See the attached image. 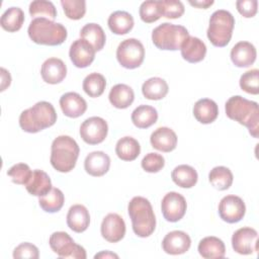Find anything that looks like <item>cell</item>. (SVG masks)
<instances>
[{
	"label": "cell",
	"instance_id": "obj_1",
	"mask_svg": "<svg viewBox=\"0 0 259 259\" xmlns=\"http://www.w3.org/2000/svg\"><path fill=\"white\" fill-rule=\"evenodd\" d=\"M225 110L230 119L245 125L252 137H259V109L257 102L235 95L228 99Z\"/></svg>",
	"mask_w": 259,
	"mask_h": 259
},
{
	"label": "cell",
	"instance_id": "obj_2",
	"mask_svg": "<svg viewBox=\"0 0 259 259\" xmlns=\"http://www.w3.org/2000/svg\"><path fill=\"white\" fill-rule=\"evenodd\" d=\"M57 112L48 101L36 102L33 106L23 110L19 115L20 127L29 134L38 133L55 124Z\"/></svg>",
	"mask_w": 259,
	"mask_h": 259
},
{
	"label": "cell",
	"instance_id": "obj_3",
	"mask_svg": "<svg viewBox=\"0 0 259 259\" xmlns=\"http://www.w3.org/2000/svg\"><path fill=\"white\" fill-rule=\"evenodd\" d=\"M134 233L141 238L151 236L156 228V218L151 202L143 196H135L127 205Z\"/></svg>",
	"mask_w": 259,
	"mask_h": 259
},
{
	"label": "cell",
	"instance_id": "obj_4",
	"mask_svg": "<svg viewBox=\"0 0 259 259\" xmlns=\"http://www.w3.org/2000/svg\"><path fill=\"white\" fill-rule=\"evenodd\" d=\"M79 152V146L73 138L59 136L52 143L51 164L59 172H70L76 166Z\"/></svg>",
	"mask_w": 259,
	"mask_h": 259
},
{
	"label": "cell",
	"instance_id": "obj_5",
	"mask_svg": "<svg viewBox=\"0 0 259 259\" xmlns=\"http://www.w3.org/2000/svg\"><path fill=\"white\" fill-rule=\"evenodd\" d=\"M29 38L45 46H59L67 38V29L62 23L55 22L48 18H34L28 25Z\"/></svg>",
	"mask_w": 259,
	"mask_h": 259
},
{
	"label": "cell",
	"instance_id": "obj_6",
	"mask_svg": "<svg viewBox=\"0 0 259 259\" xmlns=\"http://www.w3.org/2000/svg\"><path fill=\"white\" fill-rule=\"evenodd\" d=\"M234 26L235 18L231 12L225 9L215 10L209 18L207 38L214 47H226L232 38Z\"/></svg>",
	"mask_w": 259,
	"mask_h": 259
},
{
	"label": "cell",
	"instance_id": "obj_7",
	"mask_svg": "<svg viewBox=\"0 0 259 259\" xmlns=\"http://www.w3.org/2000/svg\"><path fill=\"white\" fill-rule=\"evenodd\" d=\"M189 36L188 30L182 25L164 22L152 31V41L160 50H179L183 41Z\"/></svg>",
	"mask_w": 259,
	"mask_h": 259
},
{
	"label": "cell",
	"instance_id": "obj_8",
	"mask_svg": "<svg viewBox=\"0 0 259 259\" xmlns=\"http://www.w3.org/2000/svg\"><path fill=\"white\" fill-rule=\"evenodd\" d=\"M50 247L60 258L86 259L85 249L76 244L74 240L66 232H55L51 235Z\"/></svg>",
	"mask_w": 259,
	"mask_h": 259
},
{
	"label": "cell",
	"instance_id": "obj_9",
	"mask_svg": "<svg viewBox=\"0 0 259 259\" xmlns=\"http://www.w3.org/2000/svg\"><path fill=\"white\" fill-rule=\"evenodd\" d=\"M144 58L145 48L137 38L124 39L117 47L116 59L123 68L136 69L142 65Z\"/></svg>",
	"mask_w": 259,
	"mask_h": 259
},
{
	"label": "cell",
	"instance_id": "obj_10",
	"mask_svg": "<svg viewBox=\"0 0 259 259\" xmlns=\"http://www.w3.org/2000/svg\"><path fill=\"white\" fill-rule=\"evenodd\" d=\"M108 133L107 122L99 116H92L85 119L80 126V136L82 140L89 145L102 143Z\"/></svg>",
	"mask_w": 259,
	"mask_h": 259
},
{
	"label": "cell",
	"instance_id": "obj_11",
	"mask_svg": "<svg viewBox=\"0 0 259 259\" xmlns=\"http://www.w3.org/2000/svg\"><path fill=\"white\" fill-rule=\"evenodd\" d=\"M187 208V203L183 195L178 192L171 191L165 194L161 202V210L166 221L176 223L180 221Z\"/></svg>",
	"mask_w": 259,
	"mask_h": 259
},
{
	"label": "cell",
	"instance_id": "obj_12",
	"mask_svg": "<svg viewBox=\"0 0 259 259\" xmlns=\"http://www.w3.org/2000/svg\"><path fill=\"white\" fill-rule=\"evenodd\" d=\"M232 247L241 255H250L258 250V233L250 227L238 229L232 237Z\"/></svg>",
	"mask_w": 259,
	"mask_h": 259
},
{
	"label": "cell",
	"instance_id": "obj_13",
	"mask_svg": "<svg viewBox=\"0 0 259 259\" xmlns=\"http://www.w3.org/2000/svg\"><path fill=\"white\" fill-rule=\"evenodd\" d=\"M246 212V205L243 199L237 195H227L219 203V214L224 222L235 224L240 222Z\"/></svg>",
	"mask_w": 259,
	"mask_h": 259
},
{
	"label": "cell",
	"instance_id": "obj_14",
	"mask_svg": "<svg viewBox=\"0 0 259 259\" xmlns=\"http://www.w3.org/2000/svg\"><path fill=\"white\" fill-rule=\"evenodd\" d=\"M100 232L107 242L117 243L125 235V223L123 219L114 212L108 213L102 221Z\"/></svg>",
	"mask_w": 259,
	"mask_h": 259
},
{
	"label": "cell",
	"instance_id": "obj_15",
	"mask_svg": "<svg viewBox=\"0 0 259 259\" xmlns=\"http://www.w3.org/2000/svg\"><path fill=\"white\" fill-rule=\"evenodd\" d=\"M95 52L94 48L87 40L78 38L71 45L69 57L77 68H86L94 61Z\"/></svg>",
	"mask_w": 259,
	"mask_h": 259
},
{
	"label": "cell",
	"instance_id": "obj_16",
	"mask_svg": "<svg viewBox=\"0 0 259 259\" xmlns=\"http://www.w3.org/2000/svg\"><path fill=\"white\" fill-rule=\"evenodd\" d=\"M191 245V239L183 231H172L168 233L163 241L162 248L170 255H180L187 252Z\"/></svg>",
	"mask_w": 259,
	"mask_h": 259
},
{
	"label": "cell",
	"instance_id": "obj_17",
	"mask_svg": "<svg viewBox=\"0 0 259 259\" xmlns=\"http://www.w3.org/2000/svg\"><path fill=\"white\" fill-rule=\"evenodd\" d=\"M40 75L46 83L58 84L65 79L67 67L61 59L49 58L41 65Z\"/></svg>",
	"mask_w": 259,
	"mask_h": 259
},
{
	"label": "cell",
	"instance_id": "obj_18",
	"mask_svg": "<svg viewBox=\"0 0 259 259\" xmlns=\"http://www.w3.org/2000/svg\"><path fill=\"white\" fill-rule=\"evenodd\" d=\"M60 106L63 113L71 118H76L85 113L87 103L77 92H67L60 98Z\"/></svg>",
	"mask_w": 259,
	"mask_h": 259
},
{
	"label": "cell",
	"instance_id": "obj_19",
	"mask_svg": "<svg viewBox=\"0 0 259 259\" xmlns=\"http://www.w3.org/2000/svg\"><path fill=\"white\" fill-rule=\"evenodd\" d=\"M151 145L154 149L161 152H171L177 146V136L175 132L167 126L156 128L150 137Z\"/></svg>",
	"mask_w": 259,
	"mask_h": 259
},
{
	"label": "cell",
	"instance_id": "obj_20",
	"mask_svg": "<svg viewBox=\"0 0 259 259\" xmlns=\"http://www.w3.org/2000/svg\"><path fill=\"white\" fill-rule=\"evenodd\" d=\"M257 52L249 41H239L231 50V60L239 68L250 67L256 60Z\"/></svg>",
	"mask_w": 259,
	"mask_h": 259
},
{
	"label": "cell",
	"instance_id": "obj_21",
	"mask_svg": "<svg viewBox=\"0 0 259 259\" xmlns=\"http://www.w3.org/2000/svg\"><path fill=\"white\" fill-rule=\"evenodd\" d=\"M110 167V158L102 151H94L89 153L84 161L85 171L94 177L103 176Z\"/></svg>",
	"mask_w": 259,
	"mask_h": 259
},
{
	"label": "cell",
	"instance_id": "obj_22",
	"mask_svg": "<svg viewBox=\"0 0 259 259\" xmlns=\"http://www.w3.org/2000/svg\"><path fill=\"white\" fill-rule=\"evenodd\" d=\"M180 50L182 58L188 63H198L206 54L205 44L200 38L190 35L183 41Z\"/></svg>",
	"mask_w": 259,
	"mask_h": 259
},
{
	"label": "cell",
	"instance_id": "obj_23",
	"mask_svg": "<svg viewBox=\"0 0 259 259\" xmlns=\"http://www.w3.org/2000/svg\"><path fill=\"white\" fill-rule=\"evenodd\" d=\"M89 224L90 214L84 205L74 204L69 208L67 213V225L72 231L82 233L87 230Z\"/></svg>",
	"mask_w": 259,
	"mask_h": 259
},
{
	"label": "cell",
	"instance_id": "obj_24",
	"mask_svg": "<svg viewBox=\"0 0 259 259\" xmlns=\"http://www.w3.org/2000/svg\"><path fill=\"white\" fill-rule=\"evenodd\" d=\"M193 115L200 123H211L219 115L218 104L209 98L199 99L193 106Z\"/></svg>",
	"mask_w": 259,
	"mask_h": 259
},
{
	"label": "cell",
	"instance_id": "obj_25",
	"mask_svg": "<svg viewBox=\"0 0 259 259\" xmlns=\"http://www.w3.org/2000/svg\"><path fill=\"white\" fill-rule=\"evenodd\" d=\"M25 188L31 195L44 196L53 188L50 176L42 170L35 169L32 171L29 181L25 184Z\"/></svg>",
	"mask_w": 259,
	"mask_h": 259
},
{
	"label": "cell",
	"instance_id": "obj_26",
	"mask_svg": "<svg viewBox=\"0 0 259 259\" xmlns=\"http://www.w3.org/2000/svg\"><path fill=\"white\" fill-rule=\"evenodd\" d=\"M197 250L199 255L205 259L224 258L226 253V247L224 242L213 236L205 237L200 240Z\"/></svg>",
	"mask_w": 259,
	"mask_h": 259
},
{
	"label": "cell",
	"instance_id": "obj_27",
	"mask_svg": "<svg viewBox=\"0 0 259 259\" xmlns=\"http://www.w3.org/2000/svg\"><path fill=\"white\" fill-rule=\"evenodd\" d=\"M109 102L118 109L127 108L135 99L134 90L126 84L114 85L108 94Z\"/></svg>",
	"mask_w": 259,
	"mask_h": 259
},
{
	"label": "cell",
	"instance_id": "obj_28",
	"mask_svg": "<svg viewBox=\"0 0 259 259\" xmlns=\"http://www.w3.org/2000/svg\"><path fill=\"white\" fill-rule=\"evenodd\" d=\"M107 24L113 33L118 35L125 34L134 27V17L126 11H114L109 15Z\"/></svg>",
	"mask_w": 259,
	"mask_h": 259
},
{
	"label": "cell",
	"instance_id": "obj_29",
	"mask_svg": "<svg viewBox=\"0 0 259 259\" xmlns=\"http://www.w3.org/2000/svg\"><path fill=\"white\" fill-rule=\"evenodd\" d=\"M171 178L176 185L182 188H191L196 184L198 175L193 167L182 164L173 169Z\"/></svg>",
	"mask_w": 259,
	"mask_h": 259
},
{
	"label": "cell",
	"instance_id": "obj_30",
	"mask_svg": "<svg viewBox=\"0 0 259 259\" xmlns=\"http://www.w3.org/2000/svg\"><path fill=\"white\" fill-rule=\"evenodd\" d=\"M81 38L87 40L96 52L101 51L105 45L106 36L103 28L97 23H87L80 30Z\"/></svg>",
	"mask_w": 259,
	"mask_h": 259
},
{
	"label": "cell",
	"instance_id": "obj_31",
	"mask_svg": "<svg viewBox=\"0 0 259 259\" xmlns=\"http://www.w3.org/2000/svg\"><path fill=\"white\" fill-rule=\"evenodd\" d=\"M169 87L167 82L159 77H152L142 85V92L145 98L150 100L163 99L168 93Z\"/></svg>",
	"mask_w": 259,
	"mask_h": 259
},
{
	"label": "cell",
	"instance_id": "obj_32",
	"mask_svg": "<svg viewBox=\"0 0 259 259\" xmlns=\"http://www.w3.org/2000/svg\"><path fill=\"white\" fill-rule=\"evenodd\" d=\"M115 153L122 161H134L141 153V146L133 137H123L117 141Z\"/></svg>",
	"mask_w": 259,
	"mask_h": 259
},
{
	"label": "cell",
	"instance_id": "obj_33",
	"mask_svg": "<svg viewBox=\"0 0 259 259\" xmlns=\"http://www.w3.org/2000/svg\"><path fill=\"white\" fill-rule=\"evenodd\" d=\"M132 121L139 128H148L153 125L158 119L156 108L150 105L142 104L135 108L132 112Z\"/></svg>",
	"mask_w": 259,
	"mask_h": 259
},
{
	"label": "cell",
	"instance_id": "obj_34",
	"mask_svg": "<svg viewBox=\"0 0 259 259\" xmlns=\"http://www.w3.org/2000/svg\"><path fill=\"white\" fill-rule=\"evenodd\" d=\"M24 22V13L19 7H10L2 14L0 19L1 27L8 32L19 30Z\"/></svg>",
	"mask_w": 259,
	"mask_h": 259
},
{
	"label": "cell",
	"instance_id": "obj_35",
	"mask_svg": "<svg viewBox=\"0 0 259 259\" xmlns=\"http://www.w3.org/2000/svg\"><path fill=\"white\" fill-rule=\"evenodd\" d=\"M65 202V196L61 189L53 187L49 193L40 196L38 204L46 212H57L59 211Z\"/></svg>",
	"mask_w": 259,
	"mask_h": 259
},
{
	"label": "cell",
	"instance_id": "obj_36",
	"mask_svg": "<svg viewBox=\"0 0 259 259\" xmlns=\"http://www.w3.org/2000/svg\"><path fill=\"white\" fill-rule=\"evenodd\" d=\"M233 173L225 166H217L212 168L208 174L210 184L219 190H227L233 183Z\"/></svg>",
	"mask_w": 259,
	"mask_h": 259
},
{
	"label": "cell",
	"instance_id": "obj_37",
	"mask_svg": "<svg viewBox=\"0 0 259 259\" xmlns=\"http://www.w3.org/2000/svg\"><path fill=\"white\" fill-rule=\"evenodd\" d=\"M106 80L99 73H91L83 80V90L90 97H99L105 89Z\"/></svg>",
	"mask_w": 259,
	"mask_h": 259
},
{
	"label": "cell",
	"instance_id": "obj_38",
	"mask_svg": "<svg viewBox=\"0 0 259 259\" xmlns=\"http://www.w3.org/2000/svg\"><path fill=\"white\" fill-rule=\"evenodd\" d=\"M29 14L32 17H42L54 21L57 17V9L53 2L47 0H35L29 4Z\"/></svg>",
	"mask_w": 259,
	"mask_h": 259
},
{
	"label": "cell",
	"instance_id": "obj_39",
	"mask_svg": "<svg viewBox=\"0 0 259 259\" xmlns=\"http://www.w3.org/2000/svg\"><path fill=\"white\" fill-rule=\"evenodd\" d=\"M140 17L146 23H152L157 21L161 15L160 9V1H144L140 6Z\"/></svg>",
	"mask_w": 259,
	"mask_h": 259
},
{
	"label": "cell",
	"instance_id": "obj_40",
	"mask_svg": "<svg viewBox=\"0 0 259 259\" xmlns=\"http://www.w3.org/2000/svg\"><path fill=\"white\" fill-rule=\"evenodd\" d=\"M61 5L69 19H81L86 12V2L84 0H62Z\"/></svg>",
	"mask_w": 259,
	"mask_h": 259
},
{
	"label": "cell",
	"instance_id": "obj_41",
	"mask_svg": "<svg viewBox=\"0 0 259 259\" xmlns=\"http://www.w3.org/2000/svg\"><path fill=\"white\" fill-rule=\"evenodd\" d=\"M239 83L243 91L257 95L259 93V70L253 69L245 72L241 76Z\"/></svg>",
	"mask_w": 259,
	"mask_h": 259
},
{
	"label": "cell",
	"instance_id": "obj_42",
	"mask_svg": "<svg viewBox=\"0 0 259 259\" xmlns=\"http://www.w3.org/2000/svg\"><path fill=\"white\" fill-rule=\"evenodd\" d=\"M31 174L32 171L25 163H17L7 171V175L11 177L12 182L20 185H25L29 181Z\"/></svg>",
	"mask_w": 259,
	"mask_h": 259
},
{
	"label": "cell",
	"instance_id": "obj_43",
	"mask_svg": "<svg viewBox=\"0 0 259 259\" xmlns=\"http://www.w3.org/2000/svg\"><path fill=\"white\" fill-rule=\"evenodd\" d=\"M159 1H160V9H161L162 16L170 19H175L183 15L184 5L181 1H177V0H159Z\"/></svg>",
	"mask_w": 259,
	"mask_h": 259
},
{
	"label": "cell",
	"instance_id": "obj_44",
	"mask_svg": "<svg viewBox=\"0 0 259 259\" xmlns=\"http://www.w3.org/2000/svg\"><path fill=\"white\" fill-rule=\"evenodd\" d=\"M165 165V159L158 153H148L142 160V168L149 173L159 172Z\"/></svg>",
	"mask_w": 259,
	"mask_h": 259
},
{
	"label": "cell",
	"instance_id": "obj_45",
	"mask_svg": "<svg viewBox=\"0 0 259 259\" xmlns=\"http://www.w3.org/2000/svg\"><path fill=\"white\" fill-rule=\"evenodd\" d=\"M39 257L38 249L35 245L24 242L19 244L13 250V258H30V259H37Z\"/></svg>",
	"mask_w": 259,
	"mask_h": 259
},
{
	"label": "cell",
	"instance_id": "obj_46",
	"mask_svg": "<svg viewBox=\"0 0 259 259\" xmlns=\"http://www.w3.org/2000/svg\"><path fill=\"white\" fill-rule=\"evenodd\" d=\"M236 7L243 17L251 18L257 13L258 2L257 0H238L236 2Z\"/></svg>",
	"mask_w": 259,
	"mask_h": 259
},
{
	"label": "cell",
	"instance_id": "obj_47",
	"mask_svg": "<svg viewBox=\"0 0 259 259\" xmlns=\"http://www.w3.org/2000/svg\"><path fill=\"white\" fill-rule=\"evenodd\" d=\"M10 83H11V76L9 72L6 69L1 68V91H4L7 87H9Z\"/></svg>",
	"mask_w": 259,
	"mask_h": 259
},
{
	"label": "cell",
	"instance_id": "obj_48",
	"mask_svg": "<svg viewBox=\"0 0 259 259\" xmlns=\"http://www.w3.org/2000/svg\"><path fill=\"white\" fill-rule=\"evenodd\" d=\"M189 4L191 6H194V7H197V8H203V9H206L208 8L209 6H211L213 4V1L212 0H199V1H189Z\"/></svg>",
	"mask_w": 259,
	"mask_h": 259
},
{
	"label": "cell",
	"instance_id": "obj_49",
	"mask_svg": "<svg viewBox=\"0 0 259 259\" xmlns=\"http://www.w3.org/2000/svg\"><path fill=\"white\" fill-rule=\"evenodd\" d=\"M94 258H115L117 259L118 258V255L110 252V251H101L100 253H97Z\"/></svg>",
	"mask_w": 259,
	"mask_h": 259
}]
</instances>
